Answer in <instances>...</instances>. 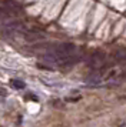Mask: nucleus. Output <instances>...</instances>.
Wrapping results in <instances>:
<instances>
[{
	"label": "nucleus",
	"mask_w": 126,
	"mask_h": 127,
	"mask_svg": "<svg viewBox=\"0 0 126 127\" xmlns=\"http://www.w3.org/2000/svg\"><path fill=\"white\" fill-rule=\"evenodd\" d=\"M74 50H76V46L72 44V43H59V44H55V46L52 47V52L60 57V62H62V59L67 57L69 54H72Z\"/></svg>",
	"instance_id": "2"
},
{
	"label": "nucleus",
	"mask_w": 126,
	"mask_h": 127,
	"mask_svg": "<svg viewBox=\"0 0 126 127\" xmlns=\"http://www.w3.org/2000/svg\"><path fill=\"white\" fill-rule=\"evenodd\" d=\"M7 17H10V13L7 12V10H4V9H1V7H0V20H6Z\"/></svg>",
	"instance_id": "7"
},
{
	"label": "nucleus",
	"mask_w": 126,
	"mask_h": 127,
	"mask_svg": "<svg viewBox=\"0 0 126 127\" xmlns=\"http://www.w3.org/2000/svg\"><path fill=\"white\" fill-rule=\"evenodd\" d=\"M6 94H7V92H6L4 89H1V87H0V98H4Z\"/></svg>",
	"instance_id": "9"
},
{
	"label": "nucleus",
	"mask_w": 126,
	"mask_h": 127,
	"mask_svg": "<svg viewBox=\"0 0 126 127\" xmlns=\"http://www.w3.org/2000/svg\"><path fill=\"white\" fill-rule=\"evenodd\" d=\"M3 4H4L6 10L10 13V14H16V13H19L20 10H22V9H20V6H19V3L13 1V0H6Z\"/></svg>",
	"instance_id": "5"
},
{
	"label": "nucleus",
	"mask_w": 126,
	"mask_h": 127,
	"mask_svg": "<svg viewBox=\"0 0 126 127\" xmlns=\"http://www.w3.org/2000/svg\"><path fill=\"white\" fill-rule=\"evenodd\" d=\"M11 84H13V87H16V89H23L24 87V83L22 80H11Z\"/></svg>",
	"instance_id": "8"
},
{
	"label": "nucleus",
	"mask_w": 126,
	"mask_h": 127,
	"mask_svg": "<svg viewBox=\"0 0 126 127\" xmlns=\"http://www.w3.org/2000/svg\"><path fill=\"white\" fill-rule=\"evenodd\" d=\"M118 62H122V60H126V50L125 49H119L115 52V56H113Z\"/></svg>",
	"instance_id": "6"
},
{
	"label": "nucleus",
	"mask_w": 126,
	"mask_h": 127,
	"mask_svg": "<svg viewBox=\"0 0 126 127\" xmlns=\"http://www.w3.org/2000/svg\"><path fill=\"white\" fill-rule=\"evenodd\" d=\"M102 74L100 73H97L96 70L93 71V73H90L89 76H86V79H85V81L87 83V84H100L102 83Z\"/></svg>",
	"instance_id": "4"
},
{
	"label": "nucleus",
	"mask_w": 126,
	"mask_h": 127,
	"mask_svg": "<svg viewBox=\"0 0 126 127\" xmlns=\"http://www.w3.org/2000/svg\"><path fill=\"white\" fill-rule=\"evenodd\" d=\"M23 37L26 41H39L43 40V34H40L39 32H33V30H23L22 32Z\"/></svg>",
	"instance_id": "3"
},
{
	"label": "nucleus",
	"mask_w": 126,
	"mask_h": 127,
	"mask_svg": "<svg viewBox=\"0 0 126 127\" xmlns=\"http://www.w3.org/2000/svg\"><path fill=\"white\" fill-rule=\"evenodd\" d=\"M105 63H106V54L103 52H100V50H96V52H93L90 54L87 66L93 70H99L105 66Z\"/></svg>",
	"instance_id": "1"
}]
</instances>
